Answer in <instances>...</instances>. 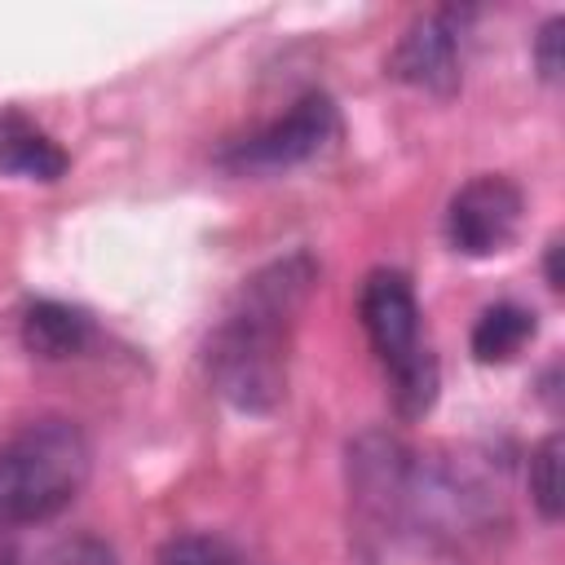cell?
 <instances>
[{
  "instance_id": "6da1fadb",
  "label": "cell",
  "mask_w": 565,
  "mask_h": 565,
  "mask_svg": "<svg viewBox=\"0 0 565 565\" xmlns=\"http://www.w3.org/2000/svg\"><path fill=\"white\" fill-rule=\"evenodd\" d=\"M313 282V265L305 256H287L243 282L238 300L221 318L207 344V366L216 388L243 411H269L282 397V362L287 331L305 305Z\"/></svg>"
},
{
  "instance_id": "8992f818",
  "label": "cell",
  "mask_w": 565,
  "mask_h": 565,
  "mask_svg": "<svg viewBox=\"0 0 565 565\" xmlns=\"http://www.w3.org/2000/svg\"><path fill=\"white\" fill-rule=\"evenodd\" d=\"M388 75L433 93V97H450L459 88V26H455V9H433L419 13L402 40L388 53Z\"/></svg>"
},
{
  "instance_id": "8fae6325",
  "label": "cell",
  "mask_w": 565,
  "mask_h": 565,
  "mask_svg": "<svg viewBox=\"0 0 565 565\" xmlns=\"http://www.w3.org/2000/svg\"><path fill=\"white\" fill-rule=\"evenodd\" d=\"M530 499L543 521H561L565 494H561V433L543 437L539 450L530 455Z\"/></svg>"
},
{
  "instance_id": "7a4b0ae2",
  "label": "cell",
  "mask_w": 565,
  "mask_h": 565,
  "mask_svg": "<svg viewBox=\"0 0 565 565\" xmlns=\"http://www.w3.org/2000/svg\"><path fill=\"white\" fill-rule=\"evenodd\" d=\"M93 472V450L79 424L35 419L0 441V525L49 521L75 503Z\"/></svg>"
},
{
  "instance_id": "ba28073f",
  "label": "cell",
  "mask_w": 565,
  "mask_h": 565,
  "mask_svg": "<svg viewBox=\"0 0 565 565\" xmlns=\"http://www.w3.org/2000/svg\"><path fill=\"white\" fill-rule=\"evenodd\" d=\"M66 163H71L66 150L44 128H35L26 115L18 110L0 115V172L22 177V181H57L66 177Z\"/></svg>"
},
{
  "instance_id": "9c48e42d",
  "label": "cell",
  "mask_w": 565,
  "mask_h": 565,
  "mask_svg": "<svg viewBox=\"0 0 565 565\" xmlns=\"http://www.w3.org/2000/svg\"><path fill=\"white\" fill-rule=\"evenodd\" d=\"M88 335H93L88 318L62 300H35L22 313V344H26V353H35L44 362L75 358L88 344Z\"/></svg>"
},
{
  "instance_id": "7c38bea8",
  "label": "cell",
  "mask_w": 565,
  "mask_h": 565,
  "mask_svg": "<svg viewBox=\"0 0 565 565\" xmlns=\"http://www.w3.org/2000/svg\"><path fill=\"white\" fill-rule=\"evenodd\" d=\"M154 565H238L234 552L221 543V539H207V534H177L159 547Z\"/></svg>"
},
{
  "instance_id": "5b68a950",
  "label": "cell",
  "mask_w": 565,
  "mask_h": 565,
  "mask_svg": "<svg viewBox=\"0 0 565 565\" xmlns=\"http://www.w3.org/2000/svg\"><path fill=\"white\" fill-rule=\"evenodd\" d=\"M521 212H525L521 190L499 172H481L455 190L446 207V238L463 256H494L516 238Z\"/></svg>"
},
{
  "instance_id": "52a82bcc",
  "label": "cell",
  "mask_w": 565,
  "mask_h": 565,
  "mask_svg": "<svg viewBox=\"0 0 565 565\" xmlns=\"http://www.w3.org/2000/svg\"><path fill=\"white\" fill-rule=\"evenodd\" d=\"M358 547L366 565H468L437 525L402 512H358Z\"/></svg>"
},
{
  "instance_id": "4fadbf2b",
  "label": "cell",
  "mask_w": 565,
  "mask_h": 565,
  "mask_svg": "<svg viewBox=\"0 0 565 565\" xmlns=\"http://www.w3.org/2000/svg\"><path fill=\"white\" fill-rule=\"evenodd\" d=\"M40 565H115V552L93 534H75V539L53 543Z\"/></svg>"
},
{
  "instance_id": "277c9868",
  "label": "cell",
  "mask_w": 565,
  "mask_h": 565,
  "mask_svg": "<svg viewBox=\"0 0 565 565\" xmlns=\"http://www.w3.org/2000/svg\"><path fill=\"white\" fill-rule=\"evenodd\" d=\"M335 132H340V119H335L331 97L305 93L282 119L234 141L221 154V163L234 172H282V168H296V163H309L313 154H322L335 141Z\"/></svg>"
},
{
  "instance_id": "30bf717a",
  "label": "cell",
  "mask_w": 565,
  "mask_h": 565,
  "mask_svg": "<svg viewBox=\"0 0 565 565\" xmlns=\"http://www.w3.org/2000/svg\"><path fill=\"white\" fill-rule=\"evenodd\" d=\"M534 327L539 322H534V313L525 305H512V300L490 305L477 318V327H472L477 362H508V358H516L525 349V340H534Z\"/></svg>"
},
{
  "instance_id": "9a60e30c",
  "label": "cell",
  "mask_w": 565,
  "mask_h": 565,
  "mask_svg": "<svg viewBox=\"0 0 565 565\" xmlns=\"http://www.w3.org/2000/svg\"><path fill=\"white\" fill-rule=\"evenodd\" d=\"M547 287H552V291L565 287V278H561V238L547 243Z\"/></svg>"
},
{
  "instance_id": "2e32d148",
  "label": "cell",
  "mask_w": 565,
  "mask_h": 565,
  "mask_svg": "<svg viewBox=\"0 0 565 565\" xmlns=\"http://www.w3.org/2000/svg\"><path fill=\"white\" fill-rule=\"evenodd\" d=\"M0 565H18V561H13V552H9V547H0Z\"/></svg>"
},
{
  "instance_id": "3957f363",
  "label": "cell",
  "mask_w": 565,
  "mask_h": 565,
  "mask_svg": "<svg viewBox=\"0 0 565 565\" xmlns=\"http://www.w3.org/2000/svg\"><path fill=\"white\" fill-rule=\"evenodd\" d=\"M358 313L366 327L371 349L380 353L388 384H393V406L402 419H424L437 402L441 371L433 349L419 340V305L411 282L397 269H375L362 282Z\"/></svg>"
},
{
  "instance_id": "5bb4252c",
  "label": "cell",
  "mask_w": 565,
  "mask_h": 565,
  "mask_svg": "<svg viewBox=\"0 0 565 565\" xmlns=\"http://www.w3.org/2000/svg\"><path fill=\"white\" fill-rule=\"evenodd\" d=\"M561 40H565V18H547V22L539 26V35H534V62H539V75H543L547 84H556V79H561V66H565Z\"/></svg>"
}]
</instances>
